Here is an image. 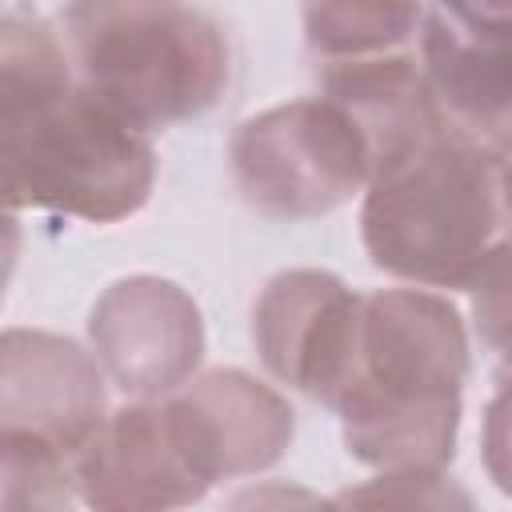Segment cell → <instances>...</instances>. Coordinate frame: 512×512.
Segmentation results:
<instances>
[{
	"mask_svg": "<svg viewBox=\"0 0 512 512\" xmlns=\"http://www.w3.org/2000/svg\"><path fill=\"white\" fill-rule=\"evenodd\" d=\"M176 396L184 400L204 436L216 480L268 472L292 448V404L244 368H208L188 380Z\"/></svg>",
	"mask_w": 512,
	"mask_h": 512,
	"instance_id": "8fae6325",
	"label": "cell"
},
{
	"mask_svg": "<svg viewBox=\"0 0 512 512\" xmlns=\"http://www.w3.org/2000/svg\"><path fill=\"white\" fill-rule=\"evenodd\" d=\"M88 340L104 376L132 400H164L196 380L204 360L200 304L164 276L112 280L88 312Z\"/></svg>",
	"mask_w": 512,
	"mask_h": 512,
	"instance_id": "52a82bcc",
	"label": "cell"
},
{
	"mask_svg": "<svg viewBox=\"0 0 512 512\" xmlns=\"http://www.w3.org/2000/svg\"><path fill=\"white\" fill-rule=\"evenodd\" d=\"M228 168L240 200L268 220H312L372 180L360 124L328 96H300L236 124Z\"/></svg>",
	"mask_w": 512,
	"mask_h": 512,
	"instance_id": "5b68a950",
	"label": "cell"
},
{
	"mask_svg": "<svg viewBox=\"0 0 512 512\" xmlns=\"http://www.w3.org/2000/svg\"><path fill=\"white\" fill-rule=\"evenodd\" d=\"M472 324L480 344L496 356V380L512 376V236L484 260L476 280L468 284Z\"/></svg>",
	"mask_w": 512,
	"mask_h": 512,
	"instance_id": "2e32d148",
	"label": "cell"
},
{
	"mask_svg": "<svg viewBox=\"0 0 512 512\" xmlns=\"http://www.w3.org/2000/svg\"><path fill=\"white\" fill-rule=\"evenodd\" d=\"M508 236L500 156L448 120L380 164L364 188V252L372 268L412 288L468 292Z\"/></svg>",
	"mask_w": 512,
	"mask_h": 512,
	"instance_id": "3957f363",
	"label": "cell"
},
{
	"mask_svg": "<svg viewBox=\"0 0 512 512\" xmlns=\"http://www.w3.org/2000/svg\"><path fill=\"white\" fill-rule=\"evenodd\" d=\"M364 296L336 272H276L252 304V340L272 380L332 408L360 332Z\"/></svg>",
	"mask_w": 512,
	"mask_h": 512,
	"instance_id": "ba28073f",
	"label": "cell"
},
{
	"mask_svg": "<svg viewBox=\"0 0 512 512\" xmlns=\"http://www.w3.org/2000/svg\"><path fill=\"white\" fill-rule=\"evenodd\" d=\"M0 484H4L0 512H72V496H76L72 460H64L60 452L36 440L0 436Z\"/></svg>",
	"mask_w": 512,
	"mask_h": 512,
	"instance_id": "9a60e30c",
	"label": "cell"
},
{
	"mask_svg": "<svg viewBox=\"0 0 512 512\" xmlns=\"http://www.w3.org/2000/svg\"><path fill=\"white\" fill-rule=\"evenodd\" d=\"M320 96L340 104L360 124L372 148V172L444 124L420 56L408 48L360 60H324Z\"/></svg>",
	"mask_w": 512,
	"mask_h": 512,
	"instance_id": "7c38bea8",
	"label": "cell"
},
{
	"mask_svg": "<svg viewBox=\"0 0 512 512\" xmlns=\"http://www.w3.org/2000/svg\"><path fill=\"white\" fill-rule=\"evenodd\" d=\"M420 68L452 128L512 152V4H436L420 24Z\"/></svg>",
	"mask_w": 512,
	"mask_h": 512,
	"instance_id": "9c48e42d",
	"label": "cell"
},
{
	"mask_svg": "<svg viewBox=\"0 0 512 512\" xmlns=\"http://www.w3.org/2000/svg\"><path fill=\"white\" fill-rule=\"evenodd\" d=\"M480 456L488 480L512 496V376L496 380V392L484 408V432H480Z\"/></svg>",
	"mask_w": 512,
	"mask_h": 512,
	"instance_id": "e0dca14e",
	"label": "cell"
},
{
	"mask_svg": "<svg viewBox=\"0 0 512 512\" xmlns=\"http://www.w3.org/2000/svg\"><path fill=\"white\" fill-rule=\"evenodd\" d=\"M76 496L88 512H180L220 480L184 400H132L100 424L72 460Z\"/></svg>",
	"mask_w": 512,
	"mask_h": 512,
	"instance_id": "8992f818",
	"label": "cell"
},
{
	"mask_svg": "<svg viewBox=\"0 0 512 512\" xmlns=\"http://www.w3.org/2000/svg\"><path fill=\"white\" fill-rule=\"evenodd\" d=\"M324 512H480L472 492L444 468H396L376 472L352 488L328 496Z\"/></svg>",
	"mask_w": 512,
	"mask_h": 512,
	"instance_id": "5bb4252c",
	"label": "cell"
},
{
	"mask_svg": "<svg viewBox=\"0 0 512 512\" xmlns=\"http://www.w3.org/2000/svg\"><path fill=\"white\" fill-rule=\"evenodd\" d=\"M464 380L468 332L448 296L368 292L352 364L332 400L348 456L376 472L452 464Z\"/></svg>",
	"mask_w": 512,
	"mask_h": 512,
	"instance_id": "6da1fadb",
	"label": "cell"
},
{
	"mask_svg": "<svg viewBox=\"0 0 512 512\" xmlns=\"http://www.w3.org/2000/svg\"><path fill=\"white\" fill-rule=\"evenodd\" d=\"M104 368L72 336L8 328L0 336V436L76 460L108 420Z\"/></svg>",
	"mask_w": 512,
	"mask_h": 512,
	"instance_id": "30bf717a",
	"label": "cell"
},
{
	"mask_svg": "<svg viewBox=\"0 0 512 512\" xmlns=\"http://www.w3.org/2000/svg\"><path fill=\"white\" fill-rule=\"evenodd\" d=\"M0 168L8 212L40 208L116 224L148 204L156 148L76 72H20L0 76Z\"/></svg>",
	"mask_w": 512,
	"mask_h": 512,
	"instance_id": "7a4b0ae2",
	"label": "cell"
},
{
	"mask_svg": "<svg viewBox=\"0 0 512 512\" xmlns=\"http://www.w3.org/2000/svg\"><path fill=\"white\" fill-rule=\"evenodd\" d=\"M420 4H308L304 40L320 60H360L404 52L420 40Z\"/></svg>",
	"mask_w": 512,
	"mask_h": 512,
	"instance_id": "4fadbf2b",
	"label": "cell"
},
{
	"mask_svg": "<svg viewBox=\"0 0 512 512\" xmlns=\"http://www.w3.org/2000/svg\"><path fill=\"white\" fill-rule=\"evenodd\" d=\"M324 496L288 480H260L224 500V512H324Z\"/></svg>",
	"mask_w": 512,
	"mask_h": 512,
	"instance_id": "ac0fdd59",
	"label": "cell"
},
{
	"mask_svg": "<svg viewBox=\"0 0 512 512\" xmlns=\"http://www.w3.org/2000/svg\"><path fill=\"white\" fill-rule=\"evenodd\" d=\"M60 28L80 84L144 136L208 112L232 80L228 32L204 8L88 0Z\"/></svg>",
	"mask_w": 512,
	"mask_h": 512,
	"instance_id": "277c9868",
	"label": "cell"
}]
</instances>
